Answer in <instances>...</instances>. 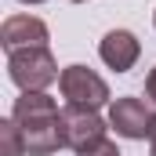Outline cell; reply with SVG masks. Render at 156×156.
I'll return each instance as SVG.
<instances>
[{"instance_id": "6da1fadb", "label": "cell", "mask_w": 156, "mask_h": 156, "mask_svg": "<svg viewBox=\"0 0 156 156\" xmlns=\"http://www.w3.org/2000/svg\"><path fill=\"white\" fill-rule=\"evenodd\" d=\"M11 120L18 123L29 156H51L66 145V138H62V113H58L55 98L44 94V91H22V98L11 109Z\"/></svg>"}, {"instance_id": "7c38bea8", "label": "cell", "mask_w": 156, "mask_h": 156, "mask_svg": "<svg viewBox=\"0 0 156 156\" xmlns=\"http://www.w3.org/2000/svg\"><path fill=\"white\" fill-rule=\"evenodd\" d=\"M22 4H44V0H22Z\"/></svg>"}, {"instance_id": "9c48e42d", "label": "cell", "mask_w": 156, "mask_h": 156, "mask_svg": "<svg viewBox=\"0 0 156 156\" xmlns=\"http://www.w3.org/2000/svg\"><path fill=\"white\" fill-rule=\"evenodd\" d=\"M76 156H120V149L105 138V142H98V145H91V149H83V153H76Z\"/></svg>"}, {"instance_id": "52a82bcc", "label": "cell", "mask_w": 156, "mask_h": 156, "mask_svg": "<svg viewBox=\"0 0 156 156\" xmlns=\"http://www.w3.org/2000/svg\"><path fill=\"white\" fill-rule=\"evenodd\" d=\"M138 51H142V44H138L134 33H127V29H113V33H105L102 44H98L102 62H105L109 69H116V73H127V69L138 62Z\"/></svg>"}, {"instance_id": "8fae6325", "label": "cell", "mask_w": 156, "mask_h": 156, "mask_svg": "<svg viewBox=\"0 0 156 156\" xmlns=\"http://www.w3.org/2000/svg\"><path fill=\"white\" fill-rule=\"evenodd\" d=\"M149 142H153V156H156V127H153V138H149Z\"/></svg>"}, {"instance_id": "4fadbf2b", "label": "cell", "mask_w": 156, "mask_h": 156, "mask_svg": "<svg viewBox=\"0 0 156 156\" xmlns=\"http://www.w3.org/2000/svg\"><path fill=\"white\" fill-rule=\"evenodd\" d=\"M73 4H83V0H73Z\"/></svg>"}, {"instance_id": "7a4b0ae2", "label": "cell", "mask_w": 156, "mask_h": 156, "mask_svg": "<svg viewBox=\"0 0 156 156\" xmlns=\"http://www.w3.org/2000/svg\"><path fill=\"white\" fill-rule=\"evenodd\" d=\"M7 73H11V80H15L22 91H44V87H51L55 80H62L58 66H55V55H51L47 47L11 51V55H7Z\"/></svg>"}, {"instance_id": "3957f363", "label": "cell", "mask_w": 156, "mask_h": 156, "mask_svg": "<svg viewBox=\"0 0 156 156\" xmlns=\"http://www.w3.org/2000/svg\"><path fill=\"white\" fill-rule=\"evenodd\" d=\"M62 94H66V102L69 105H80V109H102L105 102H109V87H105V80L98 76V73H91L87 66H69V69H62Z\"/></svg>"}, {"instance_id": "ba28073f", "label": "cell", "mask_w": 156, "mask_h": 156, "mask_svg": "<svg viewBox=\"0 0 156 156\" xmlns=\"http://www.w3.org/2000/svg\"><path fill=\"white\" fill-rule=\"evenodd\" d=\"M0 156H29L26 153V142H22V131H18L15 120L0 123Z\"/></svg>"}, {"instance_id": "277c9868", "label": "cell", "mask_w": 156, "mask_h": 156, "mask_svg": "<svg viewBox=\"0 0 156 156\" xmlns=\"http://www.w3.org/2000/svg\"><path fill=\"white\" fill-rule=\"evenodd\" d=\"M105 131H109L105 120L98 116L94 109H80V105H66L62 109V138L76 153L98 145V142H105Z\"/></svg>"}, {"instance_id": "5b68a950", "label": "cell", "mask_w": 156, "mask_h": 156, "mask_svg": "<svg viewBox=\"0 0 156 156\" xmlns=\"http://www.w3.org/2000/svg\"><path fill=\"white\" fill-rule=\"evenodd\" d=\"M109 127L116 131L120 138L142 142V138H153L156 113L142 102V98H116L113 109H109Z\"/></svg>"}, {"instance_id": "30bf717a", "label": "cell", "mask_w": 156, "mask_h": 156, "mask_svg": "<svg viewBox=\"0 0 156 156\" xmlns=\"http://www.w3.org/2000/svg\"><path fill=\"white\" fill-rule=\"evenodd\" d=\"M145 94H149V102L156 105V69L149 73V80H145Z\"/></svg>"}, {"instance_id": "8992f818", "label": "cell", "mask_w": 156, "mask_h": 156, "mask_svg": "<svg viewBox=\"0 0 156 156\" xmlns=\"http://www.w3.org/2000/svg\"><path fill=\"white\" fill-rule=\"evenodd\" d=\"M0 44L7 47V55L22 47H47V26L33 15H11L0 29Z\"/></svg>"}]
</instances>
